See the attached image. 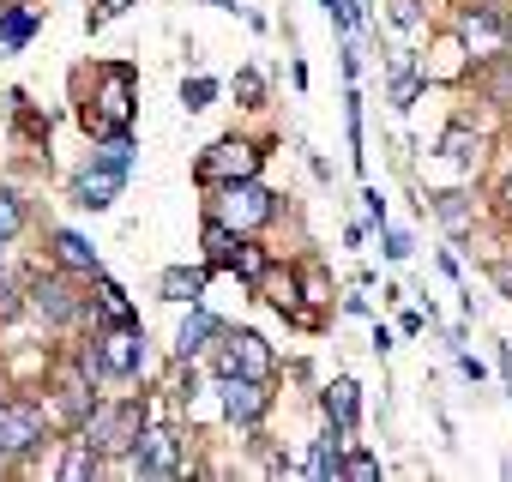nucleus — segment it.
<instances>
[{
	"instance_id": "obj_1",
	"label": "nucleus",
	"mask_w": 512,
	"mask_h": 482,
	"mask_svg": "<svg viewBox=\"0 0 512 482\" xmlns=\"http://www.w3.org/2000/svg\"><path fill=\"white\" fill-rule=\"evenodd\" d=\"M133 103H139V73L127 61H103L97 67V103H85V127L97 139H121V133H133Z\"/></svg>"
},
{
	"instance_id": "obj_2",
	"label": "nucleus",
	"mask_w": 512,
	"mask_h": 482,
	"mask_svg": "<svg viewBox=\"0 0 512 482\" xmlns=\"http://www.w3.org/2000/svg\"><path fill=\"white\" fill-rule=\"evenodd\" d=\"M211 217L217 223H229L235 235H247V229H260V223H272L278 217V193L272 187H260V181H223V193L211 199Z\"/></svg>"
},
{
	"instance_id": "obj_3",
	"label": "nucleus",
	"mask_w": 512,
	"mask_h": 482,
	"mask_svg": "<svg viewBox=\"0 0 512 482\" xmlns=\"http://www.w3.org/2000/svg\"><path fill=\"white\" fill-rule=\"evenodd\" d=\"M139 362H145V332H139V320H115V326L91 344V356H85V368H97V374H109V380H133Z\"/></svg>"
},
{
	"instance_id": "obj_4",
	"label": "nucleus",
	"mask_w": 512,
	"mask_h": 482,
	"mask_svg": "<svg viewBox=\"0 0 512 482\" xmlns=\"http://www.w3.org/2000/svg\"><path fill=\"white\" fill-rule=\"evenodd\" d=\"M205 254H211V266H223V272H235V278H247V284H260L266 272H272V260L253 248V241H241L229 223H205Z\"/></svg>"
},
{
	"instance_id": "obj_5",
	"label": "nucleus",
	"mask_w": 512,
	"mask_h": 482,
	"mask_svg": "<svg viewBox=\"0 0 512 482\" xmlns=\"http://www.w3.org/2000/svg\"><path fill=\"white\" fill-rule=\"evenodd\" d=\"M139 422H145V404H115V410H91L85 422V446L103 458V452H133L139 440Z\"/></svg>"
},
{
	"instance_id": "obj_6",
	"label": "nucleus",
	"mask_w": 512,
	"mask_h": 482,
	"mask_svg": "<svg viewBox=\"0 0 512 482\" xmlns=\"http://www.w3.org/2000/svg\"><path fill=\"white\" fill-rule=\"evenodd\" d=\"M43 434H49V422H43L37 404H0V452H7V458L37 452Z\"/></svg>"
},
{
	"instance_id": "obj_7",
	"label": "nucleus",
	"mask_w": 512,
	"mask_h": 482,
	"mask_svg": "<svg viewBox=\"0 0 512 482\" xmlns=\"http://www.w3.org/2000/svg\"><path fill=\"white\" fill-rule=\"evenodd\" d=\"M217 374H247V380H266L272 374V350L260 332H229L217 350Z\"/></svg>"
},
{
	"instance_id": "obj_8",
	"label": "nucleus",
	"mask_w": 512,
	"mask_h": 482,
	"mask_svg": "<svg viewBox=\"0 0 512 482\" xmlns=\"http://www.w3.org/2000/svg\"><path fill=\"white\" fill-rule=\"evenodd\" d=\"M199 175L205 181H247V175H260V151H253L247 139H223L199 157Z\"/></svg>"
},
{
	"instance_id": "obj_9",
	"label": "nucleus",
	"mask_w": 512,
	"mask_h": 482,
	"mask_svg": "<svg viewBox=\"0 0 512 482\" xmlns=\"http://www.w3.org/2000/svg\"><path fill=\"white\" fill-rule=\"evenodd\" d=\"M223 380V416L229 422H260L266 416V380H247V374H217Z\"/></svg>"
},
{
	"instance_id": "obj_10",
	"label": "nucleus",
	"mask_w": 512,
	"mask_h": 482,
	"mask_svg": "<svg viewBox=\"0 0 512 482\" xmlns=\"http://www.w3.org/2000/svg\"><path fill=\"white\" fill-rule=\"evenodd\" d=\"M31 308H37L43 320L67 326V320L79 314V296H73V284H67V278H55V272H37V278H31Z\"/></svg>"
},
{
	"instance_id": "obj_11",
	"label": "nucleus",
	"mask_w": 512,
	"mask_h": 482,
	"mask_svg": "<svg viewBox=\"0 0 512 482\" xmlns=\"http://www.w3.org/2000/svg\"><path fill=\"white\" fill-rule=\"evenodd\" d=\"M133 470H139V476H175V470H181L175 434H169V428H151L145 440H133Z\"/></svg>"
},
{
	"instance_id": "obj_12",
	"label": "nucleus",
	"mask_w": 512,
	"mask_h": 482,
	"mask_svg": "<svg viewBox=\"0 0 512 482\" xmlns=\"http://www.w3.org/2000/svg\"><path fill=\"white\" fill-rule=\"evenodd\" d=\"M115 193H121V175H109V169H97V163L73 181V205H85V211H109Z\"/></svg>"
},
{
	"instance_id": "obj_13",
	"label": "nucleus",
	"mask_w": 512,
	"mask_h": 482,
	"mask_svg": "<svg viewBox=\"0 0 512 482\" xmlns=\"http://www.w3.org/2000/svg\"><path fill=\"white\" fill-rule=\"evenodd\" d=\"M157 290H163V302H199L205 296V272H187V266H169L163 278H157Z\"/></svg>"
},
{
	"instance_id": "obj_14",
	"label": "nucleus",
	"mask_w": 512,
	"mask_h": 482,
	"mask_svg": "<svg viewBox=\"0 0 512 482\" xmlns=\"http://www.w3.org/2000/svg\"><path fill=\"white\" fill-rule=\"evenodd\" d=\"M211 338H223V326H217V320H211V314H205V308L193 302V314H187V326H181L175 350H181V356H199V350H205Z\"/></svg>"
},
{
	"instance_id": "obj_15",
	"label": "nucleus",
	"mask_w": 512,
	"mask_h": 482,
	"mask_svg": "<svg viewBox=\"0 0 512 482\" xmlns=\"http://www.w3.org/2000/svg\"><path fill=\"white\" fill-rule=\"evenodd\" d=\"M55 260H61V266H73V272H97V248H91L85 235H73V229H61V235H55Z\"/></svg>"
},
{
	"instance_id": "obj_16",
	"label": "nucleus",
	"mask_w": 512,
	"mask_h": 482,
	"mask_svg": "<svg viewBox=\"0 0 512 482\" xmlns=\"http://www.w3.org/2000/svg\"><path fill=\"white\" fill-rule=\"evenodd\" d=\"M338 446H344V422H332V428H326V440L314 446V464H308V470H314V476H338V470H344Z\"/></svg>"
},
{
	"instance_id": "obj_17",
	"label": "nucleus",
	"mask_w": 512,
	"mask_h": 482,
	"mask_svg": "<svg viewBox=\"0 0 512 482\" xmlns=\"http://www.w3.org/2000/svg\"><path fill=\"white\" fill-rule=\"evenodd\" d=\"M31 31H37V19H31L25 7H7V13H0V43H7V49H25Z\"/></svg>"
},
{
	"instance_id": "obj_18",
	"label": "nucleus",
	"mask_w": 512,
	"mask_h": 482,
	"mask_svg": "<svg viewBox=\"0 0 512 482\" xmlns=\"http://www.w3.org/2000/svg\"><path fill=\"white\" fill-rule=\"evenodd\" d=\"M97 308H103V320H109V326H115V320H133V302H127V290H121V284H109V278L97 284Z\"/></svg>"
},
{
	"instance_id": "obj_19",
	"label": "nucleus",
	"mask_w": 512,
	"mask_h": 482,
	"mask_svg": "<svg viewBox=\"0 0 512 482\" xmlns=\"http://www.w3.org/2000/svg\"><path fill=\"white\" fill-rule=\"evenodd\" d=\"M326 416H332V422H344V428L356 422V380H338V386L326 392Z\"/></svg>"
},
{
	"instance_id": "obj_20",
	"label": "nucleus",
	"mask_w": 512,
	"mask_h": 482,
	"mask_svg": "<svg viewBox=\"0 0 512 482\" xmlns=\"http://www.w3.org/2000/svg\"><path fill=\"white\" fill-rule=\"evenodd\" d=\"M440 151H446L452 163H476V133H470V127H452V133L440 139Z\"/></svg>"
},
{
	"instance_id": "obj_21",
	"label": "nucleus",
	"mask_w": 512,
	"mask_h": 482,
	"mask_svg": "<svg viewBox=\"0 0 512 482\" xmlns=\"http://www.w3.org/2000/svg\"><path fill=\"white\" fill-rule=\"evenodd\" d=\"M416 91H422V79H416V73H410V61L398 55V79H392V103H398V109H410V103H416Z\"/></svg>"
},
{
	"instance_id": "obj_22",
	"label": "nucleus",
	"mask_w": 512,
	"mask_h": 482,
	"mask_svg": "<svg viewBox=\"0 0 512 482\" xmlns=\"http://www.w3.org/2000/svg\"><path fill=\"white\" fill-rule=\"evenodd\" d=\"M19 223H25V211H19V193H7V187H0V241H13V235H19Z\"/></svg>"
},
{
	"instance_id": "obj_23",
	"label": "nucleus",
	"mask_w": 512,
	"mask_h": 482,
	"mask_svg": "<svg viewBox=\"0 0 512 482\" xmlns=\"http://www.w3.org/2000/svg\"><path fill=\"white\" fill-rule=\"evenodd\" d=\"M211 97H217V79H187V85H181V103H187V109H205Z\"/></svg>"
},
{
	"instance_id": "obj_24",
	"label": "nucleus",
	"mask_w": 512,
	"mask_h": 482,
	"mask_svg": "<svg viewBox=\"0 0 512 482\" xmlns=\"http://www.w3.org/2000/svg\"><path fill=\"white\" fill-rule=\"evenodd\" d=\"M235 97H241L247 109H260V97H266V85H260V73H235Z\"/></svg>"
},
{
	"instance_id": "obj_25",
	"label": "nucleus",
	"mask_w": 512,
	"mask_h": 482,
	"mask_svg": "<svg viewBox=\"0 0 512 482\" xmlns=\"http://www.w3.org/2000/svg\"><path fill=\"white\" fill-rule=\"evenodd\" d=\"M85 470H97V452H91V446L79 440V446L67 452V464H61V476H85Z\"/></svg>"
},
{
	"instance_id": "obj_26",
	"label": "nucleus",
	"mask_w": 512,
	"mask_h": 482,
	"mask_svg": "<svg viewBox=\"0 0 512 482\" xmlns=\"http://www.w3.org/2000/svg\"><path fill=\"white\" fill-rule=\"evenodd\" d=\"M464 31H470V37H500V19H494L488 7H476V13L464 19Z\"/></svg>"
},
{
	"instance_id": "obj_27",
	"label": "nucleus",
	"mask_w": 512,
	"mask_h": 482,
	"mask_svg": "<svg viewBox=\"0 0 512 482\" xmlns=\"http://www.w3.org/2000/svg\"><path fill=\"white\" fill-rule=\"evenodd\" d=\"M434 211H440L446 223H464V193H440V199H434Z\"/></svg>"
},
{
	"instance_id": "obj_28",
	"label": "nucleus",
	"mask_w": 512,
	"mask_h": 482,
	"mask_svg": "<svg viewBox=\"0 0 512 482\" xmlns=\"http://www.w3.org/2000/svg\"><path fill=\"white\" fill-rule=\"evenodd\" d=\"M338 476H380V464L368 458V452H356V458H344V470Z\"/></svg>"
},
{
	"instance_id": "obj_29",
	"label": "nucleus",
	"mask_w": 512,
	"mask_h": 482,
	"mask_svg": "<svg viewBox=\"0 0 512 482\" xmlns=\"http://www.w3.org/2000/svg\"><path fill=\"white\" fill-rule=\"evenodd\" d=\"M133 0H97V13H91V25H103V19H115V13H127Z\"/></svg>"
},
{
	"instance_id": "obj_30",
	"label": "nucleus",
	"mask_w": 512,
	"mask_h": 482,
	"mask_svg": "<svg viewBox=\"0 0 512 482\" xmlns=\"http://www.w3.org/2000/svg\"><path fill=\"white\" fill-rule=\"evenodd\" d=\"M386 254H392V260H410V235H398V229H386Z\"/></svg>"
},
{
	"instance_id": "obj_31",
	"label": "nucleus",
	"mask_w": 512,
	"mask_h": 482,
	"mask_svg": "<svg viewBox=\"0 0 512 482\" xmlns=\"http://www.w3.org/2000/svg\"><path fill=\"white\" fill-rule=\"evenodd\" d=\"M392 19H398V25L410 31V25H416V0H398V7H392Z\"/></svg>"
},
{
	"instance_id": "obj_32",
	"label": "nucleus",
	"mask_w": 512,
	"mask_h": 482,
	"mask_svg": "<svg viewBox=\"0 0 512 482\" xmlns=\"http://www.w3.org/2000/svg\"><path fill=\"white\" fill-rule=\"evenodd\" d=\"M362 199H368V217H374V223H386V199H380V193H374V187H368V193H362Z\"/></svg>"
},
{
	"instance_id": "obj_33",
	"label": "nucleus",
	"mask_w": 512,
	"mask_h": 482,
	"mask_svg": "<svg viewBox=\"0 0 512 482\" xmlns=\"http://www.w3.org/2000/svg\"><path fill=\"white\" fill-rule=\"evenodd\" d=\"M506 290H512V278H506Z\"/></svg>"
},
{
	"instance_id": "obj_34",
	"label": "nucleus",
	"mask_w": 512,
	"mask_h": 482,
	"mask_svg": "<svg viewBox=\"0 0 512 482\" xmlns=\"http://www.w3.org/2000/svg\"><path fill=\"white\" fill-rule=\"evenodd\" d=\"M0 458H7V452H0Z\"/></svg>"
}]
</instances>
